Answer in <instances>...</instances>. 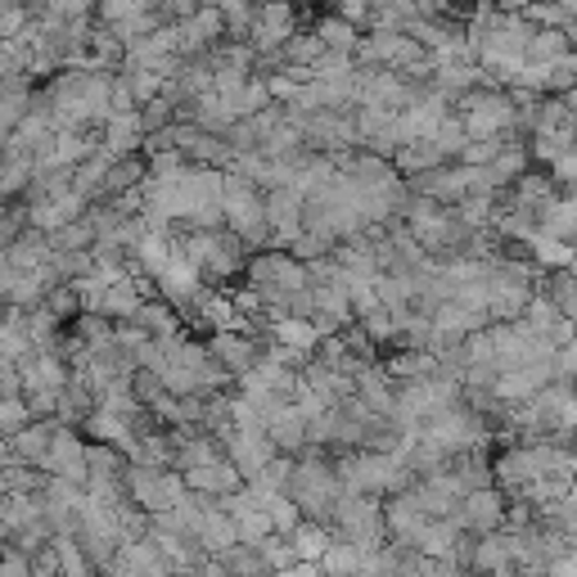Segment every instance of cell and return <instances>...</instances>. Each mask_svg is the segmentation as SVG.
I'll list each match as a JSON object with an SVG mask.
<instances>
[{
	"label": "cell",
	"mask_w": 577,
	"mask_h": 577,
	"mask_svg": "<svg viewBox=\"0 0 577 577\" xmlns=\"http://www.w3.org/2000/svg\"><path fill=\"white\" fill-rule=\"evenodd\" d=\"M451 113L460 118L465 140H505L510 127H514V105H510V95H505V90H492V86L465 90L460 100L451 105Z\"/></svg>",
	"instance_id": "cell-1"
},
{
	"label": "cell",
	"mask_w": 577,
	"mask_h": 577,
	"mask_svg": "<svg viewBox=\"0 0 577 577\" xmlns=\"http://www.w3.org/2000/svg\"><path fill=\"white\" fill-rule=\"evenodd\" d=\"M122 488H127V501L144 514H167L185 501V483L176 469H144V465H127L122 473Z\"/></svg>",
	"instance_id": "cell-2"
},
{
	"label": "cell",
	"mask_w": 577,
	"mask_h": 577,
	"mask_svg": "<svg viewBox=\"0 0 577 577\" xmlns=\"http://www.w3.org/2000/svg\"><path fill=\"white\" fill-rule=\"evenodd\" d=\"M217 443H221V456L239 469V478H258L271 460H275V447H271V438L262 428H221L217 433Z\"/></svg>",
	"instance_id": "cell-3"
},
{
	"label": "cell",
	"mask_w": 577,
	"mask_h": 577,
	"mask_svg": "<svg viewBox=\"0 0 577 577\" xmlns=\"http://www.w3.org/2000/svg\"><path fill=\"white\" fill-rule=\"evenodd\" d=\"M41 473L45 478H59V483H73L86 492V443L77 438L73 428H55V438H51V451H45L41 460Z\"/></svg>",
	"instance_id": "cell-4"
},
{
	"label": "cell",
	"mask_w": 577,
	"mask_h": 577,
	"mask_svg": "<svg viewBox=\"0 0 577 577\" xmlns=\"http://www.w3.org/2000/svg\"><path fill=\"white\" fill-rule=\"evenodd\" d=\"M501 519H505V497H501L497 488H488V492H469V497L456 505V514H451L456 533H465V537L501 533Z\"/></svg>",
	"instance_id": "cell-5"
},
{
	"label": "cell",
	"mask_w": 577,
	"mask_h": 577,
	"mask_svg": "<svg viewBox=\"0 0 577 577\" xmlns=\"http://www.w3.org/2000/svg\"><path fill=\"white\" fill-rule=\"evenodd\" d=\"M208 357L230 374V379H244L258 361H262V339H249V334H213V339L204 344Z\"/></svg>",
	"instance_id": "cell-6"
},
{
	"label": "cell",
	"mask_w": 577,
	"mask_h": 577,
	"mask_svg": "<svg viewBox=\"0 0 577 577\" xmlns=\"http://www.w3.org/2000/svg\"><path fill=\"white\" fill-rule=\"evenodd\" d=\"M352 398H357L370 415L389 420V415H393V406H398V379L374 361V366H366V370L352 379Z\"/></svg>",
	"instance_id": "cell-7"
},
{
	"label": "cell",
	"mask_w": 577,
	"mask_h": 577,
	"mask_svg": "<svg viewBox=\"0 0 577 577\" xmlns=\"http://www.w3.org/2000/svg\"><path fill=\"white\" fill-rule=\"evenodd\" d=\"M59 420H32L19 438H10V465H23V469H41L45 451H51V438H55Z\"/></svg>",
	"instance_id": "cell-8"
},
{
	"label": "cell",
	"mask_w": 577,
	"mask_h": 577,
	"mask_svg": "<svg viewBox=\"0 0 577 577\" xmlns=\"http://www.w3.org/2000/svg\"><path fill=\"white\" fill-rule=\"evenodd\" d=\"M51 258H55L51 235H41V230H23L14 244L0 253V262L14 266V271H45V266H51Z\"/></svg>",
	"instance_id": "cell-9"
},
{
	"label": "cell",
	"mask_w": 577,
	"mask_h": 577,
	"mask_svg": "<svg viewBox=\"0 0 577 577\" xmlns=\"http://www.w3.org/2000/svg\"><path fill=\"white\" fill-rule=\"evenodd\" d=\"M131 325H140L154 344H167V339H181V334H185V320H181L163 298H144L140 312L131 316Z\"/></svg>",
	"instance_id": "cell-10"
},
{
	"label": "cell",
	"mask_w": 577,
	"mask_h": 577,
	"mask_svg": "<svg viewBox=\"0 0 577 577\" xmlns=\"http://www.w3.org/2000/svg\"><path fill=\"white\" fill-rule=\"evenodd\" d=\"M537 235L559 239V244H577V199L555 195V199L542 208V217H537Z\"/></svg>",
	"instance_id": "cell-11"
},
{
	"label": "cell",
	"mask_w": 577,
	"mask_h": 577,
	"mask_svg": "<svg viewBox=\"0 0 577 577\" xmlns=\"http://www.w3.org/2000/svg\"><path fill=\"white\" fill-rule=\"evenodd\" d=\"M195 546H199L204 555H226V551H235V546H239V542H235V519H230L226 510L208 505V510H204V523H199Z\"/></svg>",
	"instance_id": "cell-12"
},
{
	"label": "cell",
	"mask_w": 577,
	"mask_h": 577,
	"mask_svg": "<svg viewBox=\"0 0 577 577\" xmlns=\"http://www.w3.org/2000/svg\"><path fill=\"white\" fill-rule=\"evenodd\" d=\"M456 523L451 519H424V527L411 537V551L415 555H424V559H447L451 555V546H456Z\"/></svg>",
	"instance_id": "cell-13"
},
{
	"label": "cell",
	"mask_w": 577,
	"mask_h": 577,
	"mask_svg": "<svg viewBox=\"0 0 577 577\" xmlns=\"http://www.w3.org/2000/svg\"><path fill=\"white\" fill-rule=\"evenodd\" d=\"M447 473L456 478V488H460L465 497H469V492H488V488H492V460H488L483 451H465V456H456Z\"/></svg>",
	"instance_id": "cell-14"
},
{
	"label": "cell",
	"mask_w": 577,
	"mask_h": 577,
	"mask_svg": "<svg viewBox=\"0 0 577 577\" xmlns=\"http://www.w3.org/2000/svg\"><path fill=\"white\" fill-rule=\"evenodd\" d=\"M284 542L294 546V559H298V564H320L325 551H329V542H334V533H329V527H320V523H298Z\"/></svg>",
	"instance_id": "cell-15"
},
{
	"label": "cell",
	"mask_w": 577,
	"mask_h": 577,
	"mask_svg": "<svg viewBox=\"0 0 577 577\" xmlns=\"http://www.w3.org/2000/svg\"><path fill=\"white\" fill-rule=\"evenodd\" d=\"M433 167H443V154H438V144L433 140H415V144H406V150H398L393 154V172L398 176H424V172H433Z\"/></svg>",
	"instance_id": "cell-16"
},
{
	"label": "cell",
	"mask_w": 577,
	"mask_h": 577,
	"mask_svg": "<svg viewBox=\"0 0 577 577\" xmlns=\"http://www.w3.org/2000/svg\"><path fill=\"white\" fill-rule=\"evenodd\" d=\"M501 568H510V537H505V533L478 537V542H473V568H469V573L492 577V573H501Z\"/></svg>",
	"instance_id": "cell-17"
},
{
	"label": "cell",
	"mask_w": 577,
	"mask_h": 577,
	"mask_svg": "<svg viewBox=\"0 0 577 577\" xmlns=\"http://www.w3.org/2000/svg\"><path fill=\"white\" fill-rule=\"evenodd\" d=\"M312 32L320 36V45H325V51H334V55H352L357 41H361V32H357L352 23H344L339 14H316V28H312Z\"/></svg>",
	"instance_id": "cell-18"
},
{
	"label": "cell",
	"mask_w": 577,
	"mask_h": 577,
	"mask_svg": "<svg viewBox=\"0 0 577 577\" xmlns=\"http://www.w3.org/2000/svg\"><path fill=\"white\" fill-rule=\"evenodd\" d=\"M573 51V41L559 32V28H533V36H527V64H555Z\"/></svg>",
	"instance_id": "cell-19"
},
{
	"label": "cell",
	"mask_w": 577,
	"mask_h": 577,
	"mask_svg": "<svg viewBox=\"0 0 577 577\" xmlns=\"http://www.w3.org/2000/svg\"><path fill=\"white\" fill-rule=\"evenodd\" d=\"M537 294L564 316V320H577V280L568 275V271H555V275H546L542 280V288Z\"/></svg>",
	"instance_id": "cell-20"
},
{
	"label": "cell",
	"mask_w": 577,
	"mask_h": 577,
	"mask_svg": "<svg viewBox=\"0 0 577 577\" xmlns=\"http://www.w3.org/2000/svg\"><path fill=\"white\" fill-rule=\"evenodd\" d=\"M366 559H370V555H361V551L348 546V542H329V551H325V559H320L316 568H320V577H361Z\"/></svg>",
	"instance_id": "cell-21"
},
{
	"label": "cell",
	"mask_w": 577,
	"mask_h": 577,
	"mask_svg": "<svg viewBox=\"0 0 577 577\" xmlns=\"http://www.w3.org/2000/svg\"><path fill=\"white\" fill-rule=\"evenodd\" d=\"M230 519H235V542H239V546H258V542L271 537V519H266V510H258V505L239 510V514H230Z\"/></svg>",
	"instance_id": "cell-22"
},
{
	"label": "cell",
	"mask_w": 577,
	"mask_h": 577,
	"mask_svg": "<svg viewBox=\"0 0 577 577\" xmlns=\"http://www.w3.org/2000/svg\"><path fill=\"white\" fill-rule=\"evenodd\" d=\"M361 325V334L370 339V348H389V344H402V334H398V320L383 312V307H374L370 316H361L357 320Z\"/></svg>",
	"instance_id": "cell-23"
},
{
	"label": "cell",
	"mask_w": 577,
	"mask_h": 577,
	"mask_svg": "<svg viewBox=\"0 0 577 577\" xmlns=\"http://www.w3.org/2000/svg\"><path fill=\"white\" fill-rule=\"evenodd\" d=\"M32 424V411L23 398H0V443L19 438V433Z\"/></svg>",
	"instance_id": "cell-24"
},
{
	"label": "cell",
	"mask_w": 577,
	"mask_h": 577,
	"mask_svg": "<svg viewBox=\"0 0 577 577\" xmlns=\"http://www.w3.org/2000/svg\"><path fill=\"white\" fill-rule=\"evenodd\" d=\"M253 551H258V559H262L266 573H288V568L298 564V559H294V546H288L284 537H275V533H271L266 542H258Z\"/></svg>",
	"instance_id": "cell-25"
},
{
	"label": "cell",
	"mask_w": 577,
	"mask_h": 577,
	"mask_svg": "<svg viewBox=\"0 0 577 577\" xmlns=\"http://www.w3.org/2000/svg\"><path fill=\"white\" fill-rule=\"evenodd\" d=\"M266 519H271V533H275V537H288V533H294V527L303 523V510L288 501V497H271V501H266Z\"/></svg>",
	"instance_id": "cell-26"
},
{
	"label": "cell",
	"mask_w": 577,
	"mask_h": 577,
	"mask_svg": "<svg viewBox=\"0 0 577 577\" xmlns=\"http://www.w3.org/2000/svg\"><path fill=\"white\" fill-rule=\"evenodd\" d=\"M433 144H438V154H443V163H456L460 159V150H465V127H460V118L451 113L443 127H438V135H433Z\"/></svg>",
	"instance_id": "cell-27"
},
{
	"label": "cell",
	"mask_w": 577,
	"mask_h": 577,
	"mask_svg": "<svg viewBox=\"0 0 577 577\" xmlns=\"http://www.w3.org/2000/svg\"><path fill=\"white\" fill-rule=\"evenodd\" d=\"M28 23H32V6H10V0H0V45H10Z\"/></svg>",
	"instance_id": "cell-28"
},
{
	"label": "cell",
	"mask_w": 577,
	"mask_h": 577,
	"mask_svg": "<svg viewBox=\"0 0 577 577\" xmlns=\"http://www.w3.org/2000/svg\"><path fill=\"white\" fill-rule=\"evenodd\" d=\"M501 144H505V140H469L456 163H460V167H473V172H483V167L501 154Z\"/></svg>",
	"instance_id": "cell-29"
},
{
	"label": "cell",
	"mask_w": 577,
	"mask_h": 577,
	"mask_svg": "<svg viewBox=\"0 0 577 577\" xmlns=\"http://www.w3.org/2000/svg\"><path fill=\"white\" fill-rule=\"evenodd\" d=\"M555 379H559V383H573V389H577V344H568V348L555 352Z\"/></svg>",
	"instance_id": "cell-30"
},
{
	"label": "cell",
	"mask_w": 577,
	"mask_h": 577,
	"mask_svg": "<svg viewBox=\"0 0 577 577\" xmlns=\"http://www.w3.org/2000/svg\"><path fill=\"white\" fill-rule=\"evenodd\" d=\"M0 577H32V568H28V559H23V555L6 551V555H0Z\"/></svg>",
	"instance_id": "cell-31"
},
{
	"label": "cell",
	"mask_w": 577,
	"mask_h": 577,
	"mask_svg": "<svg viewBox=\"0 0 577 577\" xmlns=\"http://www.w3.org/2000/svg\"><path fill=\"white\" fill-rule=\"evenodd\" d=\"M568 275H573V280H577V253H573V262H568Z\"/></svg>",
	"instance_id": "cell-32"
},
{
	"label": "cell",
	"mask_w": 577,
	"mask_h": 577,
	"mask_svg": "<svg viewBox=\"0 0 577 577\" xmlns=\"http://www.w3.org/2000/svg\"><path fill=\"white\" fill-rule=\"evenodd\" d=\"M0 329H6V303H0Z\"/></svg>",
	"instance_id": "cell-33"
},
{
	"label": "cell",
	"mask_w": 577,
	"mask_h": 577,
	"mask_svg": "<svg viewBox=\"0 0 577 577\" xmlns=\"http://www.w3.org/2000/svg\"><path fill=\"white\" fill-rule=\"evenodd\" d=\"M573 140H577V113H573Z\"/></svg>",
	"instance_id": "cell-34"
}]
</instances>
